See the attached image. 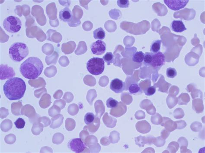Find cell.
I'll return each mask as SVG.
<instances>
[{
    "instance_id": "1",
    "label": "cell",
    "mask_w": 205,
    "mask_h": 153,
    "mask_svg": "<svg viewBox=\"0 0 205 153\" xmlns=\"http://www.w3.org/2000/svg\"><path fill=\"white\" fill-rule=\"evenodd\" d=\"M26 83L23 79L13 77L7 81L3 87L5 95L9 100H18L22 99L26 92Z\"/></svg>"
},
{
    "instance_id": "2",
    "label": "cell",
    "mask_w": 205,
    "mask_h": 153,
    "mask_svg": "<svg viewBox=\"0 0 205 153\" xmlns=\"http://www.w3.org/2000/svg\"><path fill=\"white\" fill-rule=\"evenodd\" d=\"M43 69L42 61L36 57H30L20 65L19 71L25 78L30 80L36 79Z\"/></svg>"
},
{
    "instance_id": "3",
    "label": "cell",
    "mask_w": 205,
    "mask_h": 153,
    "mask_svg": "<svg viewBox=\"0 0 205 153\" xmlns=\"http://www.w3.org/2000/svg\"><path fill=\"white\" fill-rule=\"evenodd\" d=\"M28 47L24 43L15 42L13 44L9 50V54L13 61L19 62L28 55Z\"/></svg>"
},
{
    "instance_id": "4",
    "label": "cell",
    "mask_w": 205,
    "mask_h": 153,
    "mask_svg": "<svg viewBox=\"0 0 205 153\" xmlns=\"http://www.w3.org/2000/svg\"><path fill=\"white\" fill-rule=\"evenodd\" d=\"M105 68V61L103 58H91L87 63V69L89 72L95 76H98L102 74Z\"/></svg>"
},
{
    "instance_id": "5",
    "label": "cell",
    "mask_w": 205,
    "mask_h": 153,
    "mask_svg": "<svg viewBox=\"0 0 205 153\" xmlns=\"http://www.w3.org/2000/svg\"><path fill=\"white\" fill-rule=\"evenodd\" d=\"M3 25L7 31L11 33H16L21 29L22 23L18 17L10 16L4 19Z\"/></svg>"
},
{
    "instance_id": "6",
    "label": "cell",
    "mask_w": 205,
    "mask_h": 153,
    "mask_svg": "<svg viewBox=\"0 0 205 153\" xmlns=\"http://www.w3.org/2000/svg\"><path fill=\"white\" fill-rule=\"evenodd\" d=\"M87 146L86 144L79 138L71 139L67 144L68 148L75 153L83 152L86 148Z\"/></svg>"
},
{
    "instance_id": "7",
    "label": "cell",
    "mask_w": 205,
    "mask_h": 153,
    "mask_svg": "<svg viewBox=\"0 0 205 153\" xmlns=\"http://www.w3.org/2000/svg\"><path fill=\"white\" fill-rule=\"evenodd\" d=\"M189 1V0H164V2L169 8L173 11H177L185 8Z\"/></svg>"
},
{
    "instance_id": "8",
    "label": "cell",
    "mask_w": 205,
    "mask_h": 153,
    "mask_svg": "<svg viewBox=\"0 0 205 153\" xmlns=\"http://www.w3.org/2000/svg\"><path fill=\"white\" fill-rule=\"evenodd\" d=\"M153 59L151 66L156 69H160L165 63V58L162 52L152 54Z\"/></svg>"
},
{
    "instance_id": "9",
    "label": "cell",
    "mask_w": 205,
    "mask_h": 153,
    "mask_svg": "<svg viewBox=\"0 0 205 153\" xmlns=\"http://www.w3.org/2000/svg\"><path fill=\"white\" fill-rule=\"evenodd\" d=\"M106 43L100 40L94 42L90 45L91 52L93 54L97 55L104 54L106 51Z\"/></svg>"
},
{
    "instance_id": "10",
    "label": "cell",
    "mask_w": 205,
    "mask_h": 153,
    "mask_svg": "<svg viewBox=\"0 0 205 153\" xmlns=\"http://www.w3.org/2000/svg\"><path fill=\"white\" fill-rule=\"evenodd\" d=\"M15 75L14 70L12 67L7 65L2 64L0 66V79L1 80L10 79Z\"/></svg>"
},
{
    "instance_id": "11",
    "label": "cell",
    "mask_w": 205,
    "mask_h": 153,
    "mask_svg": "<svg viewBox=\"0 0 205 153\" xmlns=\"http://www.w3.org/2000/svg\"><path fill=\"white\" fill-rule=\"evenodd\" d=\"M110 89L116 93H122L126 89L125 83L119 79L116 78L111 82Z\"/></svg>"
},
{
    "instance_id": "12",
    "label": "cell",
    "mask_w": 205,
    "mask_h": 153,
    "mask_svg": "<svg viewBox=\"0 0 205 153\" xmlns=\"http://www.w3.org/2000/svg\"><path fill=\"white\" fill-rule=\"evenodd\" d=\"M59 18L65 22H69L73 20V15L72 11L68 8H66L59 12Z\"/></svg>"
},
{
    "instance_id": "13",
    "label": "cell",
    "mask_w": 205,
    "mask_h": 153,
    "mask_svg": "<svg viewBox=\"0 0 205 153\" xmlns=\"http://www.w3.org/2000/svg\"><path fill=\"white\" fill-rule=\"evenodd\" d=\"M21 115H24L29 118H32L35 116L36 113L35 109L30 105H25L21 110Z\"/></svg>"
},
{
    "instance_id": "14",
    "label": "cell",
    "mask_w": 205,
    "mask_h": 153,
    "mask_svg": "<svg viewBox=\"0 0 205 153\" xmlns=\"http://www.w3.org/2000/svg\"><path fill=\"white\" fill-rule=\"evenodd\" d=\"M127 89L128 90L130 94L134 95H139L143 93L142 89L136 81H134L129 84Z\"/></svg>"
},
{
    "instance_id": "15",
    "label": "cell",
    "mask_w": 205,
    "mask_h": 153,
    "mask_svg": "<svg viewBox=\"0 0 205 153\" xmlns=\"http://www.w3.org/2000/svg\"><path fill=\"white\" fill-rule=\"evenodd\" d=\"M172 30L176 33H182L186 30L184 23L181 20H174L171 24Z\"/></svg>"
},
{
    "instance_id": "16",
    "label": "cell",
    "mask_w": 205,
    "mask_h": 153,
    "mask_svg": "<svg viewBox=\"0 0 205 153\" xmlns=\"http://www.w3.org/2000/svg\"><path fill=\"white\" fill-rule=\"evenodd\" d=\"M51 123L50 127L52 129H56L59 127L62 124L63 116L62 115H59L51 118Z\"/></svg>"
},
{
    "instance_id": "17",
    "label": "cell",
    "mask_w": 205,
    "mask_h": 153,
    "mask_svg": "<svg viewBox=\"0 0 205 153\" xmlns=\"http://www.w3.org/2000/svg\"><path fill=\"white\" fill-rule=\"evenodd\" d=\"M23 107L21 102L13 103L11 105V110L13 115L15 116L21 115V110Z\"/></svg>"
},
{
    "instance_id": "18",
    "label": "cell",
    "mask_w": 205,
    "mask_h": 153,
    "mask_svg": "<svg viewBox=\"0 0 205 153\" xmlns=\"http://www.w3.org/2000/svg\"><path fill=\"white\" fill-rule=\"evenodd\" d=\"M51 97L48 94L43 95L39 101V105L41 108L46 109L51 105Z\"/></svg>"
},
{
    "instance_id": "19",
    "label": "cell",
    "mask_w": 205,
    "mask_h": 153,
    "mask_svg": "<svg viewBox=\"0 0 205 153\" xmlns=\"http://www.w3.org/2000/svg\"><path fill=\"white\" fill-rule=\"evenodd\" d=\"M44 126L42 123L40 122L34 123L32 126L31 131L32 133L35 135H38L43 132Z\"/></svg>"
},
{
    "instance_id": "20",
    "label": "cell",
    "mask_w": 205,
    "mask_h": 153,
    "mask_svg": "<svg viewBox=\"0 0 205 153\" xmlns=\"http://www.w3.org/2000/svg\"><path fill=\"white\" fill-rule=\"evenodd\" d=\"M162 41L161 40H156L153 41L151 44L150 51L152 54L157 53L161 49V43Z\"/></svg>"
},
{
    "instance_id": "21",
    "label": "cell",
    "mask_w": 205,
    "mask_h": 153,
    "mask_svg": "<svg viewBox=\"0 0 205 153\" xmlns=\"http://www.w3.org/2000/svg\"><path fill=\"white\" fill-rule=\"evenodd\" d=\"M12 122L9 119H6L1 123V129L3 132H8L12 129Z\"/></svg>"
},
{
    "instance_id": "22",
    "label": "cell",
    "mask_w": 205,
    "mask_h": 153,
    "mask_svg": "<svg viewBox=\"0 0 205 153\" xmlns=\"http://www.w3.org/2000/svg\"><path fill=\"white\" fill-rule=\"evenodd\" d=\"M94 38L96 39L103 40L105 37V32L101 27L97 28L93 32Z\"/></svg>"
},
{
    "instance_id": "23",
    "label": "cell",
    "mask_w": 205,
    "mask_h": 153,
    "mask_svg": "<svg viewBox=\"0 0 205 153\" xmlns=\"http://www.w3.org/2000/svg\"><path fill=\"white\" fill-rule=\"evenodd\" d=\"M144 55L145 54L142 51L135 52L132 55V60L135 63H142L144 60Z\"/></svg>"
},
{
    "instance_id": "24",
    "label": "cell",
    "mask_w": 205,
    "mask_h": 153,
    "mask_svg": "<svg viewBox=\"0 0 205 153\" xmlns=\"http://www.w3.org/2000/svg\"><path fill=\"white\" fill-rule=\"evenodd\" d=\"M103 59L108 65L114 62V56L111 52H107L103 57Z\"/></svg>"
},
{
    "instance_id": "25",
    "label": "cell",
    "mask_w": 205,
    "mask_h": 153,
    "mask_svg": "<svg viewBox=\"0 0 205 153\" xmlns=\"http://www.w3.org/2000/svg\"><path fill=\"white\" fill-rule=\"evenodd\" d=\"M152 59H153V56L152 53L149 52H146L144 55V60H143V63L145 66L148 67L152 63Z\"/></svg>"
},
{
    "instance_id": "26",
    "label": "cell",
    "mask_w": 205,
    "mask_h": 153,
    "mask_svg": "<svg viewBox=\"0 0 205 153\" xmlns=\"http://www.w3.org/2000/svg\"><path fill=\"white\" fill-rule=\"evenodd\" d=\"M95 115L92 113H87L84 116V121L86 125H90L91 123H93Z\"/></svg>"
},
{
    "instance_id": "27",
    "label": "cell",
    "mask_w": 205,
    "mask_h": 153,
    "mask_svg": "<svg viewBox=\"0 0 205 153\" xmlns=\"http://www.w3.org/2000/svg\"><path fill=\"white\" fill-rule=\"evenodd\" d=\"M106 105L107 107L111 109H113L117 107L118 105V101L112 98H110L106 100Z\"/></svg>"
},
{
    "instance_id": "28",
    "label": "cell",
    "mask_w": 205,
    "mask_h": 153,
    "mask_svg": "<svg viewBox=\"0 0 205 153\" xmlns=\"http://www.w3.org/2000/svg\"><path fill=\"white\" fill-rule=\"evenodd\" d=\"M64 140V136L61 133H56L53 135L52 142L55 144H60Z\"/></svg>"
},
{
    "instance_id": "29",
    "label": "cell",
    "mask_w": 205,
    "mask_h": 153,
    "mask_svg": "<svg viewBox=\"0 0 205 153\" xmlns=\"http://www.w3.org/2000/svg\"><path fill=\"white\" fill-rule=\"evenodd\" d=\"M16 136L14 134L8 135L4 138V141L8 144L12 145L14 144L16 141Z\"/></svg>"
},
{
    "instance_id": "30",
    "label": "cell",
    "mask_w": 205,
    "mask_h": 153,
    "mask_svg": "<svg viewBox=\"0 0 205 153\" xmlns=\"http://www.w3.org/2000/svg\"><path fill=\"white\" fill-rule=\"evenodd\" d=\"M60 109L55 105H53V106L49 110V115L51 117H53L56 115L60 114Z\"/></svg>"
},
{
    "instance_id": "31",
    "label": "cell",
    "mask_w": 205,
    "mask_h": 153,
    "mask_svg": "<svg viewBox=\"0 0 205 153\" xmlns=\"http://www.w3.org/2000/svg\"><path fill=\"white\" fill-rule=\"evenodd\" d=\"M56 68L53 66H51V67L47 68L44 71L45 75L48 77H52L56 74V70H54Z\"/></svg>"
},
{
    "instance_id": "32",
    "label": "cell",
    "mask_w": 205,
    "mask_h": 153,
    "mask_svg": "<svg viewBox=\"0 0 205 153\" xmlns=\"http://www.w3.org/2000/svg\"><path fill=\"white\" fill-rule=\"evenodd\" d=\"M75 126V121L71 119H67L66 120V128L68 131L74 130Z\"/></svg>"
},
{
    "instance_id": "33",
    "label": "cell",
    "mask_w": 205,
    "mask_h": 153,
    "mask_svg": "<svg viewBox=\"0 0 205 153\" xmlns=\"http://www.w3.org/2000/svg\"><path fill=\"white\" fill-rule=\"evenodd\" d=\"M39 122L43 124L44 127H46L50 125L51 120L47 116H42L40 117L39 119Z\"/></svg>"
},
{
    "instance_id": "34",
    "label": "cell",
    "mask_w": 205,
    "mask_h": 153,
    "mask_svg": "<svg viewBox=\"0 0 205 153\" xmlns=\"http://www.w3.org/2000/svg\"><path fill=\"white\" fill-rule=\"evenodd\" d=\"M166 75L168 78H174L175 76H177V71L175 68L169 67L167 69Z\"/></svg>"
},
{
    "instance_id": "35",
    "label": "cell",
    "mask_w": 205,
    "mask_h": 153,
    "mask_svg": "<svg viewBox=\"0 0 205 153\" xmlns=\"http://www.w3.org/2000/svg\"><path fill=\"white\" fill-rule=\"evenodd\" d=\"M78 111V108L76 104H73L68 107V112L71 115H75Z\"/></svg>"
},
{
    "instance_id": "36",
    "label": "cell",
    "mask_w": 205,
    "mask_h": 153,
    "mask_svg": "<svg viewBox=\"0 0 205 153\" xmlns=\"http://www.w3.org/2000/svg\"><path fill=\"white\" fill-rule=\"evenodd\" d=\"M14 124L17 129H23L25 126V122L23 119L19 118L14 122Z\"/></svg>"
},
{
    "instance_id": "37",
    "label": "cell",
    "mask_w": 205,
    "mask_h": 153,
    "mask_svg": "<svg viewBox=\"0 0 205 153\" xmlns=\"http://www.w3.org/2000/svg\"><path fill=\"white\" fill-rule=\"evenodd\" d=\"M145 95L150 96L153 95L156 92V88L154 86H149L144 91Z\"/></svg>"
},
{
    "instance_id": "38",
    "label": "cell",
    "mask_w": 205,
    "mask_h": 153,
    "mask_svg": "<svg viewBox=\"0 0 205 153\" xmlns=\"http://www.w3.org/2000/svg\"><path fill=\"white\" fill-rule=\"evenodd\" d=\"M117 4L120 8H128L129 7V2L128 0H118Z\"/></svg>"
},
{
    "instance_id": "39",
    "label": "cell",
    "mask_w": 205,
    "mask_h": 153,
    "mask_svg": "<svg viewBox=\"0 0 205 153\" xmlns=\"http://www.w3.org/2000/svg\"><path fill=\"white\" fill-rule=\"evenodd\" d=\"M9 115L8 110L6 109L4 107H1L0 109V117L3 119L7 117Z\"/></svg>"
},
{
    "instance_id": "40",
    "label": "cell",
    "mask_w": 205,
    "mask_h": 153,
    "mask_svg": "<svg viewBox=\"0 0 205 153\" xmlns=\"http://www.w3.org/2000/svg\"><path fill=\"white\" fill-rule=\"evenodd\" d=\"M54 105L58 106V107H60L61 109H62L65 107V106H66V103H65V102H64L62 100H56V101H55L54 103Z\"/></svg>"
},
{
    "instance_id": "41",
    "label": "cell",
    "mask_w": 205,
    "mask_h": 153,
    "mask_svg": "<svg viewBox=\"0 0 205 153\" xmlns=\"http://www.w3.org/2000/svg\"><path fill=\"white\" fill-rule=\"evenodd\" d=\"M40 117V116L38 114H36L34 117H32V118H29V121L30 123L34 124V123L39 122V119Z\"/></svg>"
}]
</instances>
